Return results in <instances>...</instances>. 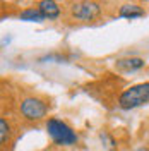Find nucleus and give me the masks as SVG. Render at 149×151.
<instances>
[{
    "instance_id": "1a4fd4ad",
    "label": "nucleus",
    "mask_w": 149,
    "mask_h": 151,
    "mask_svg": "<svg viewBox=\"0 0 149 151\" xmlns=\"http://www.w3.org/2000/svg\"><path fill=\"white\" fill-rule=\"evenodd\" d=\"M100 139H101L103 146H105L106 150L113 151L115 148H117V142H115V139H113V137L110 136V134H108V132H101V134H100Z\"/></svg>"
},
{
    "instance_id": "9d476101",
    "label": "nucleus",
    "mask_w": 149,
    "mask_h": 151,
    "mask_svg": "<svg viewBox=\"0 0 149 151\" xmlns=\"http://www.w3.org/2000/svg\"><path fill=\"white\" fill-rule=\"evenodd\" d=\"M7 137H9V124H7V120L2 117V119H0V141L5 142Z\"/></svg>"
},
{
    "instance_id": "423d86ee",
    "label": "nucleus",
    "mask_w": 149,
    "mask_h": 151,
    "mask_svg": "<svg viewBox=\"0 0 149 151\" xmlns=\"http://www.w3.org/2000/svg\"><path fill=\"white\" fill-rule=\"evenodd\" d=\"M38 9L41 10L43 16L47 19H50V21H55L60 16V7H58V4L53 2V0H41L38 4Z\"/></svg>"
},
{
    "instance_id": "6e6552de",
    "label": "nucleus",
    "mask_w": 149,
    "mask_h": 151,
    "mask_svg": "<svg viewBox=\"0 0 149 151\" xmlns=\"http://www.w3.org/2000/svg\"><path fill=\"white\" fill-rule=\"evenodd\" d=\"M19 19L21 21H29V22H41L45 21V16L39 9H34V7H29V9H24L21 14H19Z\"/></svg>"
},
{
    "instance_id": "7ed1b4c3",
    "label": "nucleus",
    "mask_w": 149,
    "mask_h": 151,
    "mask_svg": "<svg viewBox=\"0 0 149 151\" xmlns=\"http://www.w3.org/2000/svg\"><path fill=\"white\" fill-rule=\"evenodd\" d=\"M48 112V106L43 100L39 98H26L21 103V113L28 119V120H41Z\"/></svg>"
},
{
    "instance_id": "f257e3e1",
    "label": "nucleus",
    "mask_w": 149,
    "mask_h": 151,
    "mask_svg": "<svg viewBox=\"0 0 149 151\" xmlns=\"http://www.w3.org/2000/svg\"><path fill=\"white\" fill-rule=\"evenodd\" d=\"M149 103V83H140L125 89L118 98V106L122 110H134L137 106Z\"/></svg>"
},
{
    "instance_id": "39448f33",
    "label": "nucleus",
    "mask_w": 149,
    "mask_h": 151,
    "mask_svg": "<svg viewBox=\"0 0 149 151\" xmlns=\"http://www.w3.org/2000/svg\"><path fill=\"white\" fill-rule=\"evenodd\" d=\"M144 58H139V57H130V58H120L115 62V67L122 70V72H134V70H139L144 67Z\"/></svg>"
},
{
    "instance_id": "20e7f679",
    "label": "nucleus",
    "mask_w": 149,
    "mask_h": 151,
    "mask_svg": "<svg viewBox=\"0 0 149 151\" xmlns=\"http://www.w3.org/2000/svg\"><path fill=\"white\" fill-rule=\"evenodd\" d=\"M70 14L81 21H93L101 14V5L96 2H77V4H72Z\"/></svg>"
},
{
    "instance_id": "0eeeda50",
    "label": "nucleus",
    "mask_w": 149,
    "mask_h": 151,
    "mask_svg": "<svg viewBox=\"0 0 149 151\" xmlns=\"http://www.w3.org/2000/svg\"><path fill=\"white\" fill-rule=\"evenodd\" d=\"M118 16L123 19H137L144 16V9L137 4H125L118 10Z\"/></svg>"
},
{
    "instance_id": "f03ea898",
    "label": "nucleus",
    "mask_w": 149,
    "mask_h": 151,
    "mask_svg": "<svg viewBox=\"0 0 149 151\" xmlns=\"http://www.w3.org/2000/svg\"><path fill=\"white\" fill-rule=\"evenodd\" d=\"M47 131L53 142L60 144V146H70L77 142V134H75L65 122L58 120V119H48L47 120Z\"/></svg>"
},
{
    "instance_id": "9b49d317",
    "label": "nucleus",
    "mask_w": 149,
    "mask_h": 151,
    "mask_svg": "<svg viewBox=\"0 0 149 151\" xmlns=\"http://www.w3.org/2000/svg\"><path fill=\"white\" fill-rule=\"evenodd\" d=\"M135 151H148L146 148H139V150H135Z\"/></svg>"
}]
</instances>
